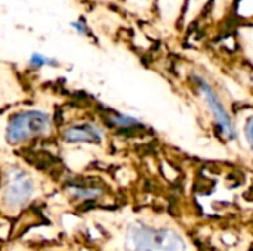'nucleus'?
Here are the masks:
<instances>
[{
	"label": "nucleus",
	"mask_w": 253,
	"mask_h": 251,
	"mask_svg": "<svg viewBox=\"0 0 253 251\" xmlns=\"http://www.w3.org/2000/svg\"><path fill=\"white\" fill-rule=\"evenodd\" d=\"M52 130L50 117L37 109H27L15 114L6 127V139L9 143L25 142L31 138L49 135Z\"/></svg>",
	"instance_id": "1"
},
{
	"label": "nucleus",
	"mask_w": 253,
	"mask_h": 251,
	"mask_svg": "<svg viewBox=\"0 0 253 251\" xmlns=\"http://www.w3.org/2000/svg\"><path fill=\"white\" fill-rule=\"evenodd\" d=\"M196 84H197V89L200 92V96L203 98L208 109L211 111V114L215 118V121H216L218 127L221 129V132L227 138L234 139L236 138V129H234L233 120H231L225 105L222 104L221 98L216 95V92L212 89V86L208 81H205L203 78L196 77Z\"/></svg>",
	"instance_id": "2"
},
{
	"label": "nucleus",
	"mask_w": 253,
	"mask_h": 251,
	"mask_svg": "<svg viewBox=\"0 0 253 251\" xmlns=\"http://www.w3.org/2000/svg\"><path fill=\"white\" fill-rule=\"evenodd\" d=\"M64 138L70 143H76V142H80V143L82 142L83 143H98L104 138V133L95 124L79 123V124L70 126L64 132Z\"/></svg>",
	"instance_id": "3"
},
{
	"label": "nucleus",
	"mask_w": 253,
	"mask_h": 251,
	"mask_svg": "<svg viewBox=\"0 0 253 251\" xmlns=\"http://www.w3.org/2000/svg\"><path fill=\"white\" fill-rule=\"evenodd\" d=\"M28 64L33 67V68H44V67H58L59 62L53 58H49L43 53H31L30 59H28Z\"/></svg>",
	"instance_id": "4"
},
{
	"label": "nucleus",
	"mask_w": 253,
	"mask_h": 251,
	"mask_svg": "<svg viewBox=\"0 0 253 251\" xmlns=\"http://www.w3.org/2000/svg\"><path fill=\"white\" fill-rule=\"evenodd\" d=\"M242 40H243V46H245L248 58L253 62V28L242 30Z\"/></svg>",
	"instance_id": "5"
},
{
	"label": "nucleus",
	"mask_w": 253,
	"mask_h": 251,
	"mask_svg": "<svg viewBox=\"0 0 253 251\" xmlns=\"http://www.w3.org/2000/svg\"><path fill=\"white\" fill-rule=\"evenodd\" d=\"M243 136L246 138V142L249 143V148L252 149L253 152V114L246 117L243 121Z\"/></svg>",
	"instance_id": "6"
},
{
	"label": "nucleus",
	"mask_w": 253,
	"mask_h": 251,
	"mask_svg": "<svg viewBox=\"0 0 253 251\" xmlns=\"http://www.w3.org/2000/svg\"><path fill=\"white\" fill-rule=\"evenodd\" d=\"M113 121L117 124V126H122V127H133L138 124V120L130 117V115H123V114H117L113 117Z\"/></svg>",
	"instance_id": "7"
},
{
	"label": "nucleus",
	"mask_w": 253,
	"mask_h": 251,
	"mask_svg": "<svg viewBox=\"0 0 253 251\" xmlns=\"http://www.w3.org/2000/svg\"><path fill=\"white\" fill-rule=\"evenodd\" d=\"M71 27L74 28V31H77L79 34H87V27L83 21H74L71 24Z\"/></svg>",
	"instance_id": "8"
},
{
	"label": "nucleus",
	"mask_w": 253,
	"mask_h": 251,
	"mask_svg": "<svg viewBox=\"0 0 253 251\" xmlns=\"http://www.w3.org/2000/svg\"><path fill=\"white\" fill-rule=\"evenodd\" d=\"M206 1H208V0H191V6H190L191 10H193L191 13H193V15H197V12L200 10V7H203V4H205Z\"/></svg>",
	"instance_id": "9"
},
{
	"label": "nucleus",
	"mask_w": 253,
	"mask_h": 251,
	"mask_svg": "<svg viewBox=\"0 0 253 251\" xmlns=\"http://www.w3.org/2000/svg\"><path fill=\"white\" fill-rule=\"evenodd\" d=\"M182 1H184V0H160V4L163 6V10H165V6H166V3H168V4H172V3H175V6H178V7H179ZM163 10H162V12H163Z\"/></svg>",
	"instance_id": "10"
},
{
	"label": "nucleus",
	"mask_w": 253,
	"mask_h": 251,
	"mask_svg": "<svg viewBox=\"0 0 253 251\" xmlns=\"http://www.w3.org/2000/svg\"><path fill=\"white\" fill-rule=\"evenodd\" d=\"M127 1H132L133 4H139V6H142V7H147V6H150V3H151V0H127Z\"/></svg>",
	"instance_id": "11"
}]
</instances>
